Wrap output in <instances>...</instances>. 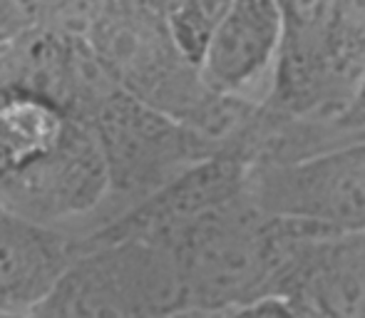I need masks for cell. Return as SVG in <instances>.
<instances>
[{"mask_svg": "<svg viewBox=\"0 0 365 318\" xmlns=\"http://www.w3.org/2000/svg\"><path fill=\"white\" fill-rule=\"evenodd\" d=\"M284 15L281 73L301 75L326 58L343 18V0H276Z\"/></svg>", "mask_w": 365, "mask_h": 318, "instance_id": "obj_10", "label": "cell"}, {"mask_svg": "<svg viewBox=\"0 0 365 318\" xmlns=\"http://www.w3.org/2000/svg\"><path fill=\"white\" fill-rule=\"evenodd\" d=\"M75 117L23 85L0 92V179L20 172L65 140Z\"/></svg>", "mask_w": 365, "mask_h": 318, "instance_id": "obj_9", "label": "cell"}, {"mask_svg": "<svg viewBox=\"0 0 365 318\" xmlns=\"http://www.w3.org/2000/svg\"><path fill=\"white\" fill-rule=\"evenodd\" d=\"M110 169L95 127L73 120L65 140L20 172L0 179V209L33 222L95 234L110 207Z\"/></svg>", "mask_w": 365, "mask_h": 318, "instance_id": "obj_5", "label": "cell"}, {"mask_svg": "<svg viewBox=\"0 0 365 318\" xmlns=\"http://www.w3.org/2000/svg\"><path fill=\"white\" fill-rule=\"evenodd\" d=\"M293 229L256 207L249 189L194 219L169 241L179 314H249L259 299L276 296Z\"/></svg>", "mask_w": 365, "mask_h": 318, "instance_id": "obj_1", "label": "cell"}, {"mask_svg": "<svg viewBox=\"0 0 365 318\" xmlns=\"http://www.w3.org/2000/svg\"><path fill=\"white\" fill-rule=\"evenodd\" d=\"M231 3L234 0H187L169 18V30L174 40L194 65L202 63L209 40L214 38L224 15L229 13Z\"/></svg>", "mask_w": 365, "mask_h": 318, "instance_id": "obj_11", "label": "cell"}, {"mask_svg": "<svg viewBox=\"0 0 365 318\" xmlns=\"http://www.w3.org/2000/svg\"><path fill=\"white\" fill-rule=\"evenodd\" d=\"M92 127L100 137L112 184L105 224L157 192L187 167L209 159L182 120L125 90L102 107Z\"/></svg>", "mask_w": 365, "mask_h": 318, "instance_id": "obj_6", "label": "cell"}, {"mask_svg": "<svg viewBox=\"0 0 365 318\" xmlns=\"http://www.w3.org/2000/svg\"><path fill=\"white\" fill-rule=\"evenodd\" d=\"M284 15L276 0H234L199 70L209 90L244 95L281 58Z\"/></svg>", "mask_w": 365, "mask_h": 318, "instance_id": "obj_8", "label": "cell"}, {"mask_svg": "<svg viewBox=\"0 0 365 318\" xmlns=\"http://www.w3.org/2000/svg\"><path fill=\"white\" fill-rule=\"evenodd\" d=\"M13 85V63H10V45L0 48V92Z\"/></svg>", "mask_w": 365, "mask_h": 318, "instance_id": "obj_16", "label": "cell"}, {"mask_svg": "<svg viewBox=\"0 0 365 318\" xmlns=\"http://www.w3.org/2000/svg\"><path fill=\"white\" fill-rule=\"evenodd\" d=\"M179 309L182 284L172 246L122 237L85 246L35 316H172Z\"/></svg>", "mask_w": 365, "mask_h": 318, "instance_id": "obj_2", "label": "cell"}, {"mask_svg": "<svg viewBox=\"0 0 365 318\" xmlns=\"http://www.w3.org/2000/svg\"><path fill=\"white\" fill-rule=\"evenodd\" d=\"M33 25L87 33L105 0H20Z\"/></svg>", "mask_w": 365, "mask_h": 318, "instance_id": "obj_12", "label": "cell"}, {"mask_svg": "<svg viewBox=\"0 0 365 318\" xmlns=\"http://www.w3.org/2000/svg\"><path fill=\"white\" fill-rule=\"evenodd\" d=\"M33 28V20L25 13L20 0H0V48L10 45Z\"/></svg>", "mask_w": 365, "mask_h": 318, "instance_id": "obj_13", "label": "cell"}, {"mask_svg": "<svg viewBox=\"0 0 365 318\" xmlns=\"http://www.w3.org/2000/svg\"><path fill=\"white\" fill-rule=\"evenodd\" d=\"M132 3L142 5V8H147L149 13L159 15V18H164L169 23V18H172L187 0H132Z\"/></svg>", "mask_w": 365, "mask_h": 318, "instance_id": "obj_15", "label": "cell"}, {"mask_svg": "<svg viewBox=\"0 0 365 318\" xmlns=\"http://www.w3.org/2000/svg\"><path fill=\"white\" fill-rule=\"evenodd\" d=\"M336 125L341 127L343 132H365V70L361 75V82H358L356 92L351 95L348 105L341 110Z\"/></svg>", "mask_w": 365, "mask_h": 318, "instance_id": "obj_14", "label": "cell"}, {"mask_svg": "<svg viewBox=\"0 0 365 318\" xmlns=\"http://www.w3.org/2000/svg\"><path fill=\"white\" fill-rule=\"evenodd\" d=\"M77 254L73 232L0 209V314H38Z\"/></svg>", "mask_w": 365, "mask_h": 318, "instance_id": "obj_7", "label": "cell"}, {"mask_svg": "<svg viewBox=\"0 0 365 318\" xmlns=\"http://www.w3.org/2000/svg\"><path fill=\"white\" fill-rule=\"evenodd\" d=\"M85 35L122 90L177 120L192 117L214 92L167 20L132 0H105Z\"/></svg>", "mask_w": 365, "mask_h": 318, "instance_id": "obj_3", "label": "cell"}, {"mask_svg": "<svg viewBox=\"0 0 365 318\" xmlns=\"http://www.w3.org/2000/svg\"><path fill=\"white\" fill-rule=\"evenodd\" d=\"M246 189L266 214L308 232H365V142L311 157L251 162Z\"/></svg>", "mask_w": 365, "mask_h": 318, "instance_id": "obj_4", "label": "cell"}]
</instances>
